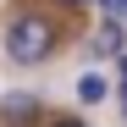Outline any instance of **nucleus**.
<instances>
[{"label": "nucleus", "mask_w": 127, "mask_h": 127, "mask_svg": "<svg viewBox=\"0 0 127 127\" xmlns=\"http://www.w3.org/2000/svg\"><path fill=\"white\" fill-rule=\"evenodd\" d=\"M61 44V33L44 11H22V17H11V28H6V55L17 61V66H44V61L55 55Z\"/></svg>", "instance_id": "nucleus-1"}, {"label": "nucleus", "mask_w": 127, "mask_h": 127, "mask_svg": "<svg viewBox=\"0 0 127 127\" xmlns=\"http://www.w3.org/2000/svg\"><path fill=\"white\" fill-rule=\"evenodd\" d=\"M127 50V28H122V17H105V22L94 28V39H89V55H99V61H116Z\"/></svg>", "instance_id": "nucleus-2"}, {"label": "nucleus", "mask_w": 127, "mask_h": 127, "mask_svg": "<svg viewBox=\"0 0 127 127\" xmlns=\"http://www.w3.org/2000/svg\"><path fill=\"white\" fill-rule=\"evenodd\" d=\"M105 94H111V83H105L99 72H89V77H83V83H77V99H83V105H99Z\"/></svg>", "instance_id": "nucleus-3"}, {"label": "nucleus", "mask_w": 127, "mask_h": 127, "mask_svg": "<svg viewBox=\"0 0 127 127\" xmlns=\"http://www.w3.org/2000/svg\"><path fill=\"white\" fill-rule=\"evenodd\" d=\"M0 111H6V116H33L39 99H33V94H6V99H0Z\"/></svg>", "instance_id": "nucleus-4"}, {"label": "nucleus", "mask_w": 127, "mask_h": 127, "mask_svg": "<svg viewBox=\"0 0 127 127\" xmlns=\"http://www.w3.org/2000/svg\"><path fill=\"white\" fill-rule=\"evenodd\" d=\"M116 66H122V122H127V50L116 55Z\"/></svg>", "instance_id": "nucleus-5"}, {"label": "nucleus", "mask_w": 127, "mask_h": 127, "mask_svg": "<svg viewBox=\"0 0 127 127\" xmlns=\"http://www.w3.org/2000/svg\"><path fill=\"white\" fill-rule=\"evenodd\" d=\"M99 6H105V17H122L127 22V0H99Z\"/></svg>", "instance_id": "nucleus-6"}, {"label": "nucleus", "mask_w": 127, "mask_h": 127, "mask_svg": "<svg viewBox=\"0 0 127 127\" xmlns=\"http://www.w3.org/2000/svg\"><path fill=\"white\" fill-rule=\"evenodd\" d=\"M44 127H89L83 116H55V122H44Z\"/></svg>", "instance_id": "nucleus-7"}, {"label": "nucleus", "mask_w": 127, "mask_h": 127, "mask_svg": "<svg viewBox=\"0 0 127 127\" xmlns=\"http://www.w3.org/2000/svg\"><path fill=\"white\" fill-rule=\"evenodd\" d=\"M61 6H89V0H61Z\"/></svg>", "instance_id": "nucleus-8"}]
</instances>
